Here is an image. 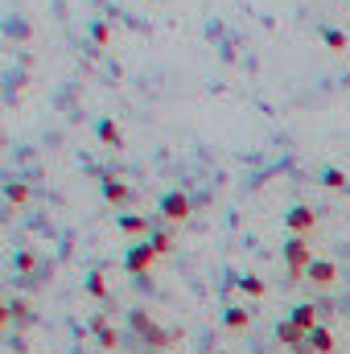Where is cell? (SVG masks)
<instances>
[{
  "label": "cell",
  "mask_w": 350,
  "mask_h": 354,
  "mask_svg": "<svg viewBox=\"0 0 350 354\" xmlns=\"http://www.w3.org/2000/svg\"><path fill=\"white\" fill-rule=\"evenodd\" d=\"M284 264H288L293 276H305L309 264H313V243H309L305 235H293V239L284 243Z\"/></svg>",
  "instance_id": "6da1fadb"
},
{
  "label": "cell",
  "mask_w": 350,
  "mask_h": 354,
  "mask_svg": "<svg viewBox=\"0 0 350 354\" xmlns=\"http://www.w3.org/2000/svg\"><path fill=\"white\" fill-rule=\"evenodd\" d=\"M132 326H136V334L149 342V346H157V351H165L169 342H177V334H169V330H161L153 317H145V313H132Z\"/></svg>",
  "instance_id": "7a4b0ae2"
},
{
  "label": "cell",
  "mask_w": 350,
  "mask_h": 354,
  "mask_svg": "<svg viewBox=\"0 0 350 354\" xmlns=\"http://www.w3.org/2000/svg\"><path fill=\"white\" fill-rule=\"evenodd\" d=\"M153 264H157V248H153V243H132V248H128V256H124V268H128L132 276L149 272Z\"/></svg>",
  "instance_id": "3957f363"
},
{
  "label": "cell",
  "mask_w": 350,
  "mask_h": 354,
  "mask_svg": "<svg viewBox=\"0 0 350 354\" xmlns=\"http://www.w3.org/2000/svg\"><path fill=\"white\" fill-rule=\"evenodd\" d=\"M161 218H165V223H185V218H190V198H185L181 189L161 194Z\"/></svg>",
  "instance_id": "277c9868"
},
{
  "label": "cell",
  "mask_w": 350,
  "mask_h": 354,
  "mask_svg": "<svg viewBox=\"0 0 350 354\" xmlns=\"http://www.w3.org/2000/svg\"><path fill=\"white\" fill-rule=\"evenodd\" d=\"M284 227H288L293 235H309V231L317 227V210H313V206H293V210L284 214Z\"/></svg>",
  "instance_id": "5b68a950"
},
{
  "label": "cell",
  "mask_w": 350,
  "mask_h": 354,
  "mask_svg": "<svg viewBox=\"0 0 350 354\" xmlns=\"http://www.w3.org/2000/svg\"><path fill=\"white\" fill-rule=\"evenodd\" d=\"M305 338H309V334H305L297 322H276V342H280V346L301 351V346H305Z\"/></svg>",
  "instance_id": "8992f818"
},
{
  "label": "cell",
  "mask_w": 350,
  "mask_h": 354,
  "mask_svg": "<svg viewBox=\"0 0 350 354\" xmlns=\"http://www.w3.org/2000/svg\"><path fill=\"white\" fill-rule=\"evenodd\" d=\"M305 280H313L317 288H330V284L338 280V264H334V260H313L309 272H305Z\"/></svg>",
  "instance_id": "52a82bcc"
},
{
  "label": "cell",
  "mask_w": 350,
  "mask_h": 354,
  "mask_svg": "<svg viewBox=\"0 0 350 354\" xmlns=\"http://www.w3.org/2000/svg\"><path fill=\"white\" fill-rule=\"evenodd\" d=\"M0 317H4V326H8V322H17V326H29V322H33V309H29V301H21V297H8Z\"/></svg>",
  "instance_id": "ba28073f"
},
{
  "label": "cell",
  "mask_w": 350,
  "mask_h": 354,
  "mask_svg": "<svg viewBox=\"0 0 350 354\" xmlns=\"http://www.w3.org/2000/svg\"><path fill=\"white\" fill-rule=\"evenodd\" d=\"M103 198H107L111 206H128V202H132V189H128L124 181H116V177H103Z\"/></svg>",
  "instance_id": "9c48e42d"
},
{
  "label": "cell",
  "mask_w": 350,
  "mask_h": 354,
  "mask_svg": "<svg viewBox=\"0 0 350 354\" xmlns=\"http://www.w3.org/2000/svg\"><path fill=\"white\" fill-rule=\"evenodd\" d=\"M223 326H227L231 334H239V330H248V326H252V309H248V305H231V309L223 313Z\"/></svg>",
  "instance_id": "30bf717a"
},
{
  "label": "cell",
  "mask_w": 350,
  "mask_h": 354,
  "mask_svg": "<svg viewBox=\"0 0 350 354\" xmlns=\"http://www.w3.org/2000/svg\"><path fill=\"white\" fill-rule=\"evenodd\" d=\"M91 334L99 338V346H103V351H116V346H120V334L107 326V317H95V322H91Z\"/></svg>",
  "instance_id": "8fae6325"
},
{
  "label": "cell",
  "mask_w": 350,
  "mask_h": 354,
  "mask_svg": "<svg viewBox=\"0 0 350 354\" xmlns=\"http://www.w3.org/2000/svg\"><path fill=\"white\" fill-rule=\"evenodd\" d=\"M95 136H99L103 145H111V149H120V145H124V132H120V124H116V120H99V124H95Z\"/></svg>",
  "instance_id": "7c38bea8"
},
{
  "label": "cell",
  "mask_w": 350,
  "mask_h": 354,
  "mask_svg": "<svg viewBox=\"0 0 350 354\" xmlns=\"http://www.w3.org/2000/svg\"><path fill=\"white\" fill-rule=\"evenodd\" d=\"M288 322H297V326H301L305 334H313V330L322 326V322H317V309H313V305H297V309L288 313Z\"/></svg>",
  "instance_id": "4fadbf2b"
},
{
  "label": "cell",
  "mask_w": 350,
  "mask_h": 354,
  "mask_svg": "<svg viewBox=\"0 0 350 354\" xmlns=\"http://www.w3.org/2000/svg\"><path fill=\"white\" fill-rule=\"evenodd\" d=\"M309 346H313V354H334V346H338V342H334V334H330L326 326H317V330L309 334Z\"/></svg>",
  "instance_id": "5bb4252c"
},
{
  "label": "cell",
  "mask_w": 350,
  "mask_h": 354,
  "mask_svg": "<svg viewBox=\"0 0 350 354\" xmlns=\"http://www.w3.org/2000/svg\"><path fill=\"white\" fill-rule=\"evenodd\" d=\"M116 227H120L124 235H145V231H149V218H140V214H120Z\"/></svg>",
  "instance_id": "9a60e30c"
},
{
  "label": "cell",
  "mask_w": 350,
  "mask_h": 354,
  "mask_svg": "<svg viewBox=\"0 0 350 354\" xmlns=\"http://www.w3.org/2000/svg\"><path fill=\"white\" fill-rule=\"evenodd\" d=\"M322 41H326L334 54H342V50L350 46V37L342 33V29H334V25H322Z\"/></svg>",
  "instance_id": "2e32d148"
},
{
  "label": "cell",
  "mask_w": 350,
  "mask_h": 354,
  "mask_svg": "<svg viewBox=\"0 0 350 354\" xmlns=\"http://www.w3.org/2000/svg\"><path fill=\"white\" fill-rule=\"evenodd\" d=\"M4 198H8L12 206H25V202H29V181H8V185H4Z\"/></svg>",
  "instance_id": "e0dca14e"
},
{
  "label": "cell",
  "mask_w": 350,
  "mask_h": 354,
  "mask_svg": "<svg viewBox=\"0 0 350 354\" xmlns=\"http://www.w3.org/2000/svg\"><path fill=\"white\" fill-rule=\"evenodd\" d=\"M239 288H243V292H248L252 301H260L264 292H268V284H264L260 276H252V272H248V276H239Z\"/></svg>",
  "instance_id": "ac0fdd59"
},
{
  "label": "cell",
  "mask_w": 350,
  "mask_h": 354,
  "mask_svg": "<svg viewBox=\"0 0 350 354\" xmlns=\"http://www.w3.org/2000/svg\"><path fill=\"white\" fill-rule=\"evenodd\" d=\"M322 185H326V189H347V174H342V169H326V174H322Z\"/></svg>",
  "instance_id": "d6986e66"
},
{
  "label": "cell",
  "mask_w": 350,
  "mask_h": 354,
  "mask_svg": "<svg viewBox=\"0 0 350 354\" xmlns=\"http://www.w3.org/2000/svg\"><path fill=\"white\" fill-rule=\"evenodd\" d=\"M87 292L95 297V301H103V297H107V280H103V272H95V276L87 280Z\"/></svg>",
  "instance_id": "ffe728a7"
},
{
  "label": "cell",
  "mask_w": 350,
  "mask_h": 354,
  "mask_svg": "<svg viewBox=\"0 0 350 354\" xmlns=\"http://www.w3.org/2000/svg\"><path fill=\"white\" fill-rule=\"evenodd\" d=\"M153 248H157V256L174 252V231H161V235H153Z\"/></svg>",
  "instance_id": "44dd1931"
},
{
  "label": "cell",
  "mask_w": 350,
  "mask_h": 354,
  "mask_svg": "<svg viewBox=\"0 0 350 354\" xmlns=\"http://www.w3.org/2000/svg\"><path fill=\"white\" fill-rule=\"evenodd\" d=\"M91 37H95L99 46H107V41H111V29H107L103 21H95V25H91Z\"/></svg>",
  "instance_id": "7402d4cb"
},
{
  "label": "cell",
  "mask_w": 350,
  "mask_h": 354,
  "mask_svg": "<svg viewBox=\"0 0 350 354\" xmlns=\"http://www.w3.org/2000/svg\"><path fill=\"white\" fill-rule=\"evenodd\" d=\"M17 268H21V272H33V268H37V252H21V256H17Z\"/></svg>",
  "instance_id": "603a6c76"
},
{
  "label": "cell",
  "mask_w": 350,
  "mask_h": 354,
  "mask_svg": "<svg viewBox=\"0 0 350 354\" xmlns=\"http://www.w3.org/2000/svg\"><path fill=\"white\" fill-rule=\"evenodd\" d=\"M347 317H350V309H347Z\"/></svg>",
  "instance_id": "cb8c5ba5"
}]
</instances>
